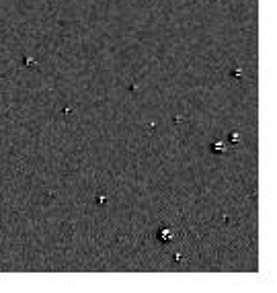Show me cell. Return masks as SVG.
I'll list each match as a JSON object with an SVG mask.
<instances>
[{
	"label": "cell",
	"mask_w": 277,
	"mask_h": 293,
	"mask_svg": "<svg viewBox=\"0 0 277 293\" xmlns=\"http://www.w3.org/2000/svg\"><path fill=\"white\" fill-rule=\"evenodd\" d=\"M230 142H238V133H236V131H232V135H230Z\"/></svg>",
	"instance_id": "3"
},
{
	"label": "cell",
	"mask_w": 277,
	"mask_h": 293,
	"mask_svg": "<svg viewBox=\"0 0 277 293\" xmlns=\"http://www.w3.org/2000/svg\"><path fill=\"white\" fill-rule=\"evenodd\" d=\"M172 236H174V234H172V230H168V227L158 230V240H160V242H164V244H166V242H171Z\"/></svg>",
	"instance_id": "1"
},
{
	"label": "cell",
	"mask_w": 277,
	"mask_h": 293,
	"mask_svg": "<svg viewBox=\"0 0 277 293\" xmlns=\"http://www.w3.org/2000/svg\"><path fill=\"white\" fill-rule=\"evenodd\" d=\"M210 150L213 152V154H224V152H226V143L224 142H213L210 146Z\"/></svg>",
	"instance_id": "2"
},
{
	"label": "cell",
	"mask_w": 277,
	"mask_h": 293,
	"mask_svg": "<svg viewBox=\"0 0 277 293\" xmlns=\"http://www.w3.org/2000/svg\"><path fill=\"white\" fill-rule=\"evenodd\" d=\"M96 201H99V203H105L107 197H105V195H99V197H96Z\"/></svg>",
	"instance_id": "4"
}]
</instances>
